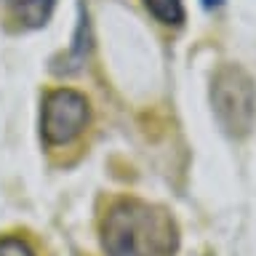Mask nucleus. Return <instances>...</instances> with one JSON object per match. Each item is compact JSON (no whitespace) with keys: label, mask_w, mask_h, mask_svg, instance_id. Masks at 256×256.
Wrapping results in <instances>:
<instances>
[{"label":"nucleus","mask_w":256,"mask_h":256,"mask_svg":"<svg viewBox=\"0 0 256 256\" xmlns=\"http://www.w3.org/2000/svg\"><path fill=\"white\" fill-rule=\"evenodd\" d=\"M107 256H174L176 227L171 216L136 198H123L102 222Z\"/></svg>","instance_id":"f257e3e1"},{"label":"nucleus","mask_w":256,"mask_h":256,"mask_svg":"<svg viewBox=\"0 0 256 256\" xmlns=\"http://www.w3.org/2000/svg\"><path fill=\"white\" fill-rule=\"evenodd\" d=\"M214 115L232 139H246L256 123V83L240 64H222L211 80Z\"/></svg>","instance_id":"f03ea898"},{"label":"nucleus","mask_w":256,"mask_h":256,"mask_svg":"<svg viewBox=\"0 0 256 256\" xmlns=\"http://www.w3.org/2000/svg\"><path fill=\"white\" fill-rule=\"evenodd\" d=\"M91 123V102L75 88H54L43 96L40 136L48 150L70 147L86 134Z\"/></svg>","instance_id":"7ed1b4c3"},{"label":"nucleus","mask_w":256,"mask_h":256,"mask_svg":"<svg viewBox=\"0 0 256 256\" xmlns=\"http://www.w3.org/2000/svg\"><path fill=\"white\" fill-rule=\"evenodd\" d=\"M8 14L14 16V22H19L22 27L38 30L51 19L56 0H3Z\"/></svg>","instance_id":"20e7f679"},{"label":"nucleus","mask_w":256,"mask_h":256,"mask_svg":"<svg viewBox=\"0 0 256 256\" xmlns=\"http://www.w3.org/2000/svg\"><path fill=\"white\" fill-rule=\"evenodd\" d=\"M147 14L163 27H182L184 22V0H142Z\"/></svg>","instance_id":"39448f33"},{"label":"nucleus","mask_w":256,"mask_h":256,"mask_svg":"<svg viewBox=\"0 0 256 256\" xmlns=\"http://www.w3.org/2000/svg\"><path fill=\"white\" fill-rule=\"evenodd\" d=\"M0 256H38V254L24 238L8 235V238H0Z\"/></svg>","instance_id":"423d86ee"},{"label":"nucleus","mask_w":256,"mask_h":256,"mask_svg":"<svg viewBox=\"0 0 256 256\" xmlns=\"http://www.w3.org/2000/svg\"><path fill=\"white\" fill-rule=\"evenodd\" d=\"M203 3H206V8H214V6H219L222 0H203Z\"/></svg>","instance_id":"0eeeda50"}]
</instances>
